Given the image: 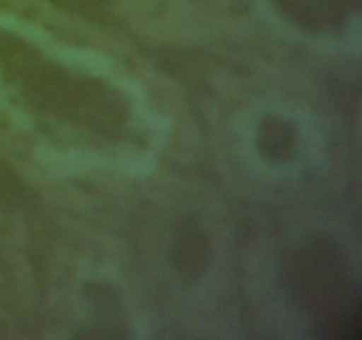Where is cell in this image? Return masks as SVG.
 Instances as JSON below:
<instances>
[{"instance_id": "3957f363", "label": "cell", "mask_w": 362, "mask_h": 340, "mask_svg": "<svg viewBox=\"0 0 362 340\" xmlns=\"http://www.w3.org/2000/svg\"><path fill=\"white\" fill-rule=\"evenodd\" d=\"M292 126L279 119H267L262 124L260 144L267 158L283 159L292 151Z\"/></svg>"}, {"instance_id": "7a4b0ae2", "label": "cell", "mask_w": 362, "mask_h": 340, "mask_svg": "<svg viewBox=\"0 0 362 340\" xmlns=\"http://www.w3.org/2000/svg\"><path fill=\"white\" fill-rule=\"evenodd\" d=\"M207 255V239L204 234L193 225L180 227L175 239V250H173L177 269L189 276L198 275L204 271Z\"/></svg>"}, {"instance_id": "6da1fadb", "label": "cell", "mask_w": 362, "mask_h": 340, "mask_svg": "<svg viewBox=\"0 0 362 340\" xmlns=\"http://www.w3.org/2000/svg\"><path fill=\"white\" fill-rule=\"evenodd\" d=\"M286 285L304 308L320 315V335L352 336L359 328V301L334 243L310 241L288 257Z\"/></svg>"}]
</instances>
